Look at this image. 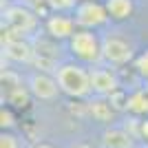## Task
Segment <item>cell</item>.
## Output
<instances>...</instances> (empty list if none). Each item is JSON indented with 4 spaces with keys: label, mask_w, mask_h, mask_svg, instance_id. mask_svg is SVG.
<instances>
[{
    "label": "cell",
    "mask_w": 148,
    "mask_h": 148,
    "mask_svg": "<svg viewBox=\"0 0 148 148\" xmlns=\"http://www.w3.org/2000/svg\"><path fill=\"white\" fill-rule=\"evenodd\" d=\"M49 2V7H53V9H66V7H73L75 0H47Z\"/></svg>",
    "instance_id": "ac0fdd59"
},
{
    "label": "cell",
    "mask_w": 148,
    "mask_h": 148,
    "mask_svg": "<svg viewBox=\"0 0 148 148\" xmlns=\"http://www.w3.org/2000/svg\"><path fill=\"white\" fill-rule=\"evenodd\" d=\"M91 113H93V117L99 119V122H106V119H111L113 111H111V106L104 104V102H91Z\"/></svg>",
    "instance_id": "7c38bea8"
},
{
    "label": "cell",
    "mask_w": 148,
    "mask_h": 148,
    "mask_svg": "<svg viewBox=\"0 0 148 148\" xmlns=\"http://www.w3.org/2000/svg\"><path fill=\"white\" fill-rule=\"evenodd\" d=\"M142 135L148 139V122H144V124H142Z\"/></svg>",
    "instance_id": "7402d4cb"
},
{
    "label": "cell",
    "mask_w": 148,
    "mask_h": 148,
    "mask_svg": "<svg viewBox=\"0 0 148 148\" xmlns=\"http://www.w3.org/2000/svg\"><path fill=\"white\" fill-rule=\"evenodd\" d=\"M47 29L53 38H73V20L62 18V16H53V18L47 22Z\"/></svg>",
    "instance_id": "9c48e42d"
},
{
    "label": "cell",
    "mask_w": 148,
    "mask_h": 148,
    "mask_svg": "<svg viewBox=\"0 0 148 148\" xmlns=\"http://www.w3.org/2000/svg\"><path fill=\"white\" fill-rule=\"evenodd\" d=\"M71 51L80 60H86V62H95L102 58V47H99L97 38L93 36L91 31H77V33H73V38H71Z\"/></svg>",
    "instance_id": "7a4b0ae2"
},
{
    "label": "cell",
    "mask_w": 148,
    "mask_h": 148,
    "mask_svg": "<svg viewBox=\"0 0 148 148\" xmlns=\"http://www.w3.org/2000/svg\"><path fill=\"white\" fill-rule=\"evenodd\" d=\"M56 80L60 84V91H64L71 97H86L93 91L91 86V71L77 66V64H64L56 71Z\"/></svg>",
    "instance_id": "6da1fadb"
},
{
    "label": "cell",
    "mask_w": 148,
    "mask_h": 148,
    "mask_svg": "<svg viewBox=\"0 0 148 148\" xmlns=\"http://www.w3.org/2000/svg\"><path fill=\"white\" fill-rule=\"evenodd\" d=\"M0 148H20V144H18V139L13 135L2 133V135H0Z\"/></svg>",
    "instance_id": "e0dca14e"
},
{
    "label": "cell",
    "mask_w": 148,
    "mask_h": 148,
    "mask_svg": "<svg viewBox=\"0 0 148 148\" xmlns=\"http://www.w3.org/2000/svg\"><path fill=\"white\" fill-rule=\"evenodd\" d=\"M73 148H93V146H88V144H80V146H73Z\"/></svg>",
    "instance_id": "cb8c5ba5"
},
{
    "label": "cell",
    "mask_w": 148,
    "mask_h": 148,
    "mask_svg": "<svg viewBox=\"0 0 148 148\" xmlns=\"http://www.w3.org/2000/svg\"><path fill=\"white\" fill-rule=\"evenodd\" d=\"M29 88L38 99H56L60 84H58V80L49 77L47 73H36L29 77Z\"/></svg>",
    "instance_id": "5b68a950"
},
{
    "label": "cell",
    "mask_w": 148,
    "mask_h": 148,
    "mask_svg": "<svg viewBox=\"0 0 148 148\" xmlns=\"http://www.w3.org/2000/svg\"><path fill=\"white\" fill-rule=\"evenodd\" d=\"M5 56L9 58V60H13V62L27 64V62H33L36 49L29 47L25 40H13V42H5Z\"/></svg>",
    "instance_id": "ba28073f"
},
{
    "label": "cell",
    "mask_w": 148,
    "mask_h": 148,
    "mask_svg": "<svg viewBox=\"0 0 148 148\" xmlns=\"http://www.w3.org/2000/svg\"><path fill=\"white\" fill-rule=\"evenodd\" d=\"M139 69H142V73L148 75V56H144L142 60H139Z\"/></svg>",
    "instance_id": "ffe728a7"
},
{
    "label": "cell",
    "mask_w": 148,
    "mask_h": 148,
    "mask_svg": "<svg viewBox=\"0 0 148 148\" xmlns=\"http://www.w3.org/2000/svg\"><path fill=\"white\" fill-rule=\"evenodd\" d=\"M33 64H36L38 69H42V71H58L56 69V60L44 58V56H36L33 58Z\"/></svg>",
    "instance_id": "2e32d148"
},
{
    "label": "cell",
    "mask_w": 148,
    "mask_h": 148,
    "mask_svg": "<svg viewBox=\"0 0 148 148\" xmlns=\"http://www.w3.org/2000/svg\"><path fill=\"white\" fill-rule=\"evenodd\" d=\"M91 86H93V91L99 93V95H111V93L117 91V77H115L111 71L93 69L91 71Z\"/></svg>",
    "instance_id": "52a82bcc"
},
{
    "label": "cell",
    "mask_w": 148,
    "mask_h": 148,
    "mask_svg": "<svg viewBox=\"0 0 148 148\" xmlns=\"http://www.w3.org/2000/svg\"><path fill=\"white\" fill-rule=\"evenodd\" d=\"M9 102L16 104V106H27L29 104V93H27L22 86H13L11 93H9Z\"/></svg>",
    "instance_id": "4fadbf2b"
},
{
    "label": "cell",
    "mask_w": 148,
    "mask_h": 148,
    "mask_svg": "<svg viewBox=\"0 0 148 148\" xmlns=\"http://www.w3.org/2000/svg\"><path fill=\"white\" fill-rule=\"evenodd\" d=\"M102 58L108 60L111 64H126L133 58V51H130V44L126 40L111 36L102 42Z\"/></svg>",
    "instance_id": "277c9868"
},
{
    "label": "cell",
    "mask_w": 148,
    "mask_h": 148,
    "mask_svg": "<svg viewBox=\"0 0 148 148\" xmlns=\"http://www.w3.org/2000/svg\"><path fill=\"white\" fill-rule=\"evenodd\" d=\"M36 56H44V58L56 60V58H58V49L53 47V44H49V42H44V40H40V42L36 44Z\"/></svg>",
    "instance_id": "5bb4252c"
},
{
    "label": "cell",
    "mask_w": 148,
    "mask_h": 148,
    "mask_svg": "<svg viewBox=\"0 0 148 148\" xmlns=\"http://www.w3.org/2000/svg\"><path fill=\"white\" fill-rule=\"evenodd\" d=\"M106 148H133V137L124 130H106L104 133Z\"/></svg>",
    "instance_id": "30bf717a"
},
{
    "label": "cell",
    "mask_w": 148,
    "mask_h": 148,
    "mask_svg": "<svg viewBox=\"0 0 148 148\" xmlns=\"http://www.w3.org/2000/svg\"><path fill=\"white\" fill-rule=\"evenodd\" d=\"M5 20L11 29H18V31H22V33H27V31H31L36 27V16H33V11L27 9V7H20V5L9 7L5 11Z\"/></svg>",
    "instance_id": "8992f818"
},
{
    "label": "cell",
    "mask_w": 148,
    "mask_h": 148,
    "mask_svg": "<svg viewBox=\"0 0 148 148\" xmlns=\"http://www.w3.org/2000/svg\"><path fill=\"white\" fill-rule=\"evenodd\" d=\"M0 119H2V122H0L2 126H11V124H13V117H11V113H9V111L0 113Z\"/></svg>",
    "instance_id": "d6986e66"
},
{
    "label": "cell",
    "mask_w": 148,
    "mask_h": 148,
    "mask_svg": "<svg viewBox=\"0 0 148 148\" xmlns=\"http://www.w3.org/2000/svg\"><path fill=\"white\" fill-rule=\"evenodd\" d=\"M106 18H108V11L106 7L97 5L95 0H88V2H82L75 11V22L80 27H99L104 25Z\"/></svg>",
    "instance_id": "3957f363"
},
{
    "label": "cell",
    "mask_w": 148,
    "mask_h": 148,
    "mask_svg": "<svg viewBox=\"0 0 148 148\" xmlns=\"http://www.w3.org/2000/svg\"><path fill=\"white\" fill-rule=\"evenodd\" d=\"M27 2H29V5H33L36 9H40V5H42L44 0H27Z\"/></svg>",
    "instance_id": "44dd1931"
},
{
    "label": "cell",
    "mask_w": 148,
    "mask_h": 148,
    "mask_svg": "<svg viewBox=\"0 0 148 148\" xmlns=\"http://www.w3.org/2000/svg\"><path fill=\"white\" fill-rule=\"evenodd\" d=\"M36 148H53V146H49V144H38Z\"/></svg>",
    "instance_id": "603a6c76"
},
{
    "label": "cell",
    "mask_w": 148,
    "mask_h": 148,
    "mask_svg": "<svg viewBox=\"0 0 148 148\" xmlns=\"http://www.w3.org/2000/svg\"><path fill=\"white\" fill-rule=\"evenodd\" d=\"M128 108H130V111H135V113L146 111V108H148V99H146V95H144V93L135 95V97H133V99L128 102Z\"/></svg>",
    "instance_id": "9a60e30c"
},
{
    "label": "cell",
    "mask_w": 148,
    "mask_h": 148,
    "mask_svg": "<svg viewBox=\"0 0 148 148\" xmlns=\"http://www.w3.org/2000/svg\"><path fill=\"white\" fill-rule=\"evenodd\" d=\"M106 11L115 20H124L133 13V0H106Z\"/></svg>",
    "instance_id": "8fae6325"
}]
</instances>
